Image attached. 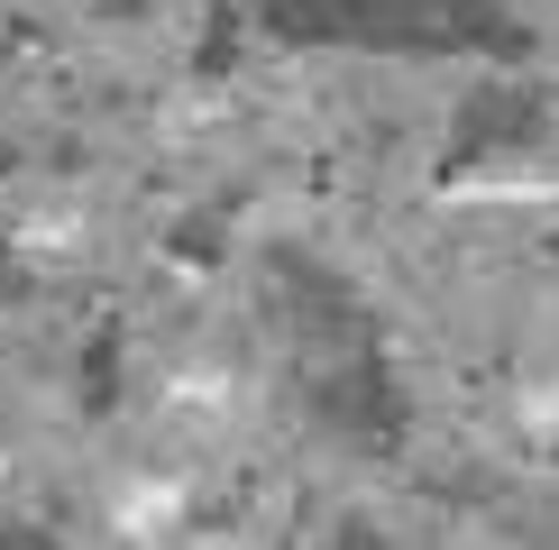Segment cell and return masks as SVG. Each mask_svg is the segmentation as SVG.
<instances>
[{"instance_id":"1","label":"cell","mask_w":559,"mask_h":550,"mask_svg":"<svg viewBox=\"0 0 559 550\" xmlns=\"http://www.w3.org/2000/svg\"><path fill=\"white\" fill-rule=\"evenodd\" d=\"M266 331L285 349V376H294V404L312 412L331 441L348 450H404L413 431V404H404V376L385 358V331L367 312V294L348 285L340 266H321L312 248H275L266 258Z\"/></svg>"},{"instance_id":"2","label":"cell","mask_w":559,"mask_h":550,"mask_svg":"<svg viewBox=\"0 0 559 550\" xmlns=\"http://www.w3.org/2000/svg\"><path fill=\"white\" fill-rule=\"evenodd\" d=\"M258 28L312 56H404V64H523V0H258Z\"/></svg>"},{"instance_id":"3","label":"cell","mask_w":559,"mask_h":550,"mask_svg":"<svg viewBox=\"0 0 559 550\" xmlns=\"http://www.w3.org/2000/svg\"><path fill=\"white\" fill-rule=\"evenodd\" d=\"M532 138H542V92H532V83H477L468 110H459V129H450V166L532 147Z\"/></svg>"}]
</instances>
